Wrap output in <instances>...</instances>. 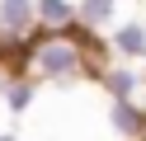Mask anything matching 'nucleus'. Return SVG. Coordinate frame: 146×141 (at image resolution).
Listing matches in <instances>:
<instances>
[{
    "label": "nucleus",
    "instance_id": "obj_1",
    "mask_svg": "<svg viewBox=\"0 0 146 141\" xmlns=\"http://www.w3.org/2000/svg\"><path fill=\"white\" fill-rule=\"evenodd\" d=\"M94 47V38H71V33H47L38 42L24 47V66H29V80H52V85H71L85 75V56Z\"/></svg>",
    "mask_w": 146,
    "mask_h": 141
},
{
    "label": "nucleus",
    "instance_id": "obj_2",
    "mask_svg": "<svg viewBox=\"0 0 146 141\" xmlns=\"http://www.w3.org/2000/svg\"><path fill=\"white\" fill-rule=\"evenodd\" d=\"M33 24H38V0H0V38L19 42L33 33Z\"/></svg>",
    "mask_w": 146,
    "mask_h": 141
},
{
    "label": "nucleus",
    "instance_id": "obj_3",
    "mask_svg": "<svg viewBox=\"0 0 146 141\" xmlns=\"http://www.w3.org/2000/svg\"><path fill=\"white\" fill-rule=\"evenodd\" d=\"M80 24V5L76 0H38V28L47 33H66Z\"/></svg>",
    "mask_w": 146,
    "mask_h": 141
},
{
    "label": "nucleus",
    "instance_id": "obj_4",
    "mask_svg": "<svg viewBox=\"0 0 146 141\" xmlns=\"http://www.w3.org/2000/svg\"><path fill=\"white\" fill-rule=\"evenodd\" d=\"M108 122H113L118 136H132V141L146 136V113H137L127 99H113V103H108Z\"/></svg>",
    "mask_w": 146,
    "mask_h": 141
},
{
    "label": "nucleus",
    "instance_id": "obj_5",
    "mask_svg": "<svg viewBox=\"0 0 146 141\" xmlns=\"http://www.w3.org/2000/svg\"><path fill=\"white\" fill-rule=\"evenodd\" d=\"M108 42H113V52H118V56L137 61V56H146V24H137V19H132V24H118Z\"/></svg>",
    "mask_w": 146,
    "mask_h": 141
},
{
    "label": "nucleus",
    "instance_id": "obj_6",
    "mask_svg": "<svg viewBox=\"0 0 146 141\" xmlns=\"http://www.w3.org/2000/svg\"><path fill=\"white\" fill-rule=\"evenodd\" d=\"M113 14H118V0H80V28H104V24H113Z\"/></svg>",
    "mask_w": 146,
    "mask_h": 141
},
{
    "label": "nucleus",
    "instance_id": "obj_7",
    "mask_svg": "<svg viewBox=\"0 0 146 141\" xmlns=\"http://www.w3.org/2000/svg\"><path fill=\"white\" fill-rule=\"evenodd\" d=\"M33 94H38V80H29V75H19V80L5 85V103H10V113H24L33 103Z\"/></svg>",
    "mask_w": 146,
    "mask_h": 141
},
{
    "label": "nucleus",
    "instance_id": "obj_8",
    "mask_svg": "<svg viewBox=\"0 0 146 141\" xmlns=\"http://www.w3.org/2000/svg\"><path fill=\"white\" fill-rule=\"evenodd\" d=\"M104 80H108V94H113V99H127V103H132V94H137V71L118 66V71H108Z\"/></svg>",
    "mask_w": 146,
    "mask_h": 141
},
{
    "label": "nucleus",
    "instance_id": "obj_9",
    "mask_svg": "<svg viewBox=\"0 0 146 141\" xmlns=\"http://www.w3.org/2000/svg\"><path fill=\"white\" fill-rule=\"evenodd\" d=\"M0 141H19V136H14V132H5V136H0Z\"/></svg>",
    "mask_w": 146,
    "mask_h": 141
},
{
    "label": "nucleus",
    "instance_id": "obj_10",
    "mask_svg": "<svg viewBox=\"0 0 146 141\" xmlns=\"http://www.w3.org/2000/svg\"><path fill=\"white\" fill-rule=\"evenodd\" d=\"M5 85H10V80H5V75H0V94H5Z\"/></svg>",
    "mask_w": 146,
    "mask_h": 141
}]
</instances>
